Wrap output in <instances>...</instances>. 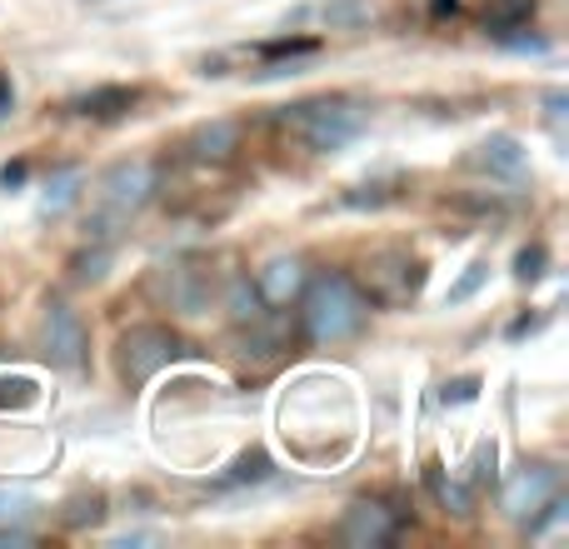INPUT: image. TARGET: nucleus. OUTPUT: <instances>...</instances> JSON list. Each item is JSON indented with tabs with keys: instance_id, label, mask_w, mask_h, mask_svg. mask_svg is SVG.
<instances>
[{
	"instance_id": "1",
	"label": "nucleus",
	"mask_w": 569,
	"mask_h": 549,
	"mask_svg": "<svg viewBox=\"0 0 569 549\" xmlns=\"http://www.w3.org/2000/svg\"><path fill=\"white\" fill-rule=\"evenodd\" d=\"M370 310L375 305L365 300L350 274H320V280H305L300 290V335L315 350H335L365 330Z\"/></svg>"
},
{
	"instance_id": "2",
	"label": "nucleus",
	"mask_w": 569,
	"mask_h": 549,
	"mask_svg": "<svg viewBox=\"0 0 569 549\" xmlns=\"http://www.w3.org/2000/svg\"><path fill=\"white\" fill-rule=\"evenodd\" d=\"M156 190H160V176L150 160H120V166H110L96 186V216L86 220V236L116 240L120 226H130L156 200Z\"/></svg>"
},
{
	"instance_id": "3",
	"label": "nucleus",
	"mask_w": 569,
	"mask_h": 549,
	"mask_svg": "<svg viewBox=\"0 0 569 549\" xmlns=\"http://www.w3.org/2000/svg\"><path fill=\"white\" fill-rule=\"evenodd\" d=\"M365 106L350 96H320V100H300L280 116V126H290L305 140L310 156H335V150L355 146L365 136Z\"/></svg>"
},
{
	"instance_id": "4",
	"label": "nucleus",
	"mask_w": 569,
	"mask_h": 549,
	"mask_svg": "<svg viewBox=\"0 0 569 549\" xmlns=\"http://www.w3.org/2000/svg\"><path fill=\"white\" fill-rule=\"evenodd\" d=\"M360 295L380 310H395V305H410L415 295L425 290V260L410 256L400 246H385V250H370L360 266Z\"/></svg>"
},
{
	"instance_id": "5",
	"label": "nucleus",
	"mask_w": 569,
	"mask_h": 549,
	"mask_svg": "<svg viewBox=\"0 0 569 549\" xmlns=\"http://www.w3.org/2000/svg\"><path fill=\"white\" fill-rule=\"evenodd\" d=\"M180 355H186L180 335L170 330V325H160V320L130 325V330H120V340H116V365H120V380L126 385L156 380V375L166 370V365H176Z\"/></svg>"
},
{
	"instance_id": "6",
	"label": "nucleus",
	"mask_w": 569,
	"mask_h": 549,
	"mask_svg": "<svg viewBox=\"0 0 569 549\" xmlns=\"http://www.w3.org/2000/svg\"><path fill=\"white\" fill-rule=\"evenodd\" d=\"M40 345H46V360L66 375H80L90 365V335L86 320H80L70 305L50 300L46 305V320H40Z\"/></svg>"
},
{
	"instance_id": "7",
	"label": "nucleus",
	"mask_w": 569,
	"mask_h": 549,
	"mask_svg": "<svg viewBox=\"0 0 569 549\" xmlns=\"http://www.w3.org/2000/svg\"><path fill=\"white\" fill-rule=\"evenodd\" d=\"M555 495H560V470H555V465H545V460H535V465H525V470H515L510 480H505L500 510L510 515L515 525H525V520H535V515H540Z\"/></svg>"
},
{
	"instance_id": "8",
	"label": "nucleus",
	"mask_w": 569,
	"mask_h": 549,
	"mask_svg": "<svg viewBox=\"0 0 569 549\" xmlns=\"http://www.w3.org/2000/svg\"><path fill=\"white\" fill-rule=\"evenodd\" d=\"M160 295H166V305L176 315L196 320V315H206L210 300H216V274L206 266H196V260H176V266L160 270Z\"/></svg>"
},
{
	"instance_id": "9",
	"label": "nucleus",
	"mask_w": 569,
	"mask_h": 549,
	"mask_svg": "<svg viewBox=\"0 0 569 549\" xmlns=\"http://www.w3.org/2000/svg\"><path fill=\"white\" fill-rule=\"evenodd\" d=\"M400 535V515L385 500H355L340 520V540L350 549H385Z\"/></svg>"
},
{
	"instance_id": "10",
	"label": "nucleus",
	"mask_w": 569,
	"mask_h": 549,
	"mask_svg": "<svg viewBox=\"0 0 569 549\" xmlns=\"http://www.w3.org/2000/svg\"><path fill=\"white\" fill-rule=\"evenodd\" d=\"M470 166L480 170V176H490V180H525L530 176V150H525L520 136L495 130V136H485L480 146L470 150Z\"/></svg>"
},
{
	"instance_id": "11",
	"label": "nucleus",
	"mask_w": 569,
	"mask_h": 549,
	"mask_svg": "<svg viewBox=\"0 0 569 549\" xmlns=\"http://www.w3.org/2000/svg\"><path fill=\"white\" fill-rule=\"evenodd\" d=\"M305 280H310V270H305L300 256H270L266 266H260V274H256V290H260V300H266L270 310H290V305L300 300Z\"/></svg>"
},
{
	"instance_id": "12",
	"label": "nucleus",
	"mask_w": 569,
	"mask_h": 549,
	"mask_svg": "<svg viewBox=\"0 0 569 549\" xmlns=\"http://www.w3.org/2000/svg\"><path fill=\"white\" fill-rule=\"evenodd\" d=\"M136 90L130 86H96V90H86V96H76L70 100V116H80V120H126L130 110H136Z\"/></svg>"
},
{
	"instance_id": "13",
	"label": "nucleus",
	"mask_w": 569,
	"mask_h": 549,
	"mask_svg": "<svg viewBox=\"0 0 569 549\" xmlns=\"http://www.w3.org/2000/svg\"><path fill=\"white\" fill-rule=\"evenodd\" d=\"M236 150H240L236 120H206V126H196V136H190V156L206 160V166H226Z\"/></svg>"
},
{
	"instance_id": "14",
	"label": "nucleus",
	"mask_w": 569,
	"mask_h": 549,
	"mask_svg": "<svg viewBox=\"0 0 569 549\" xmlns=\"http://www.w3.org/2000/svg\"><path fill=\"white\" fill-rule=\"evenodd\" d=\"M260 56L270 60L266 76H300V66H310L320 56V40L315 36H280V40H266Z\"/></svg>"
},
{
	"instance_id": "15",
	"label": "nucleus",
	"mask_w": 569,
	"mask_h": 549,
	"mask_svg": "<svg viewBox=\"0 0 569 549\" xmlns=\"http://www.w3.org/2000/svg\"><path fill=\"white\" fill-rule=\"evenodd\" d=\"M80 190H86V170H80V166L50 170L46 190H40V220H60L80 200Z\"/></svg>"
},
{
	"instance_id": "16",
	"label": "nucleus",
	"mask_w": 569,
	"mask_h": 549,
	"mask_svg": "<svg viewBox=\"0 0 569 549\" xmlns=\"http://www.w3.org/2000/svg\"><path fill=\"white\" fill-rule=\"evenodd\" d=\"M425 480H430L435 500H440L445 510L455 515V520H470V510H475V495H470V485H465V480H455V475H445V465H440V460H430V470H425Z\"/></svg>"
},
{
	"instance_id": "17",
	"label": "nucleus",
	"mask_w": 569,
	"mask_h": 549,
	"mask_svg": "<svg viewBox=\"0 0 569 549\" xmlns=\"http://www.w3.org/2000/svg\"><path fill=\"white\" fill-rule=\"evenodd\" d=\"M535 10H540V0H485L480 6V20H485V30H520V26H530L535 20Z\"/></svg>"
},
{
	"instance_id": "18",
	"label": "nucleus",
	"mask_w": 569,
	"mask_h": 549,
	"mask_svg": "<svg viewBox=\"0 0 569 549\" xmlns=\"http://www.w3.org/2000/svg\"><path fill=\"white\" fill-rule=\"evenodd\" d=\"M226 310H230V325H236V330L266 315V300H260V290L250 285V274H236V280L226 285Z\"/></svg>"
},
{
	"instance_id": "19",
	"label": "nucleus",
	"mask_w": 569,
	"mask_h": 549,
	"mask_svg": "<svg viewBox=\"0 0 569 549\" xmlns=\"http://www.w3.org/2000/svg\"><path fill=\"white\" fill-rule=\"evenodd\" d=\"M110 266H116V240H90V250H80V256L70 260V280L96 285V280H106Z\"/></svg>"
},
{
	"instance_id": "20",
	"label": "nucleus",
	"mask_w": 569,
	"mask_h": 549,
	"mask_svg": "<svg viewBox=\"0 0 569 549\" xmlns=\"http://www.w3.org/2000/svg\"><path fill=\"white\" fill-rule=\"evenodd\" d=\"M270 475H276V465H270L266 450H246L236 465H230V475L220 480V490H240V485H266Z\"/></svg>"
},
{
	"instance_id": "21",
	"label": "nucleus",
	"mask_w": 569,
	"mask_h": 549,
	"mask_svg": "<svg viewBox=\"0 0 569 549\" xmlns=\"http://www.w3.org/2000/svg\"><path fill=\"white\" fill-rule=\"evenodd\" d=\"M485 285H490V260L475 256L470 266L460 270V280H455L450 290H445V305H465V300H475V295H480Z\"/></svg>"
},
{
	"instance_id": "22",
	"label": "nucleus",
	"mask_w": 569,
	"mask_h": 549,
	"mask_svg": "<svg viewBox=\"0 0 569 549\" xmlns=\"http://www.w3.org/2000/svg\"><path fill=\"white\" fill-rule=\"evenodd\" d=\"M106 520V495L100 490H80L66 500V525L70 530H86V525H100Z\"/></svg>"
},
{
	"instance_id": "23",
	"label": "nucleus",
	"mask_w": 569,
	"mask_h": 549,
	"mask_svg": "<svg viewBox=\"0 0 569 549\" xmlns=\"http://www.w3.org/2000/svg\"><path fill=\"white\" fill-rule=\"evenodd\" d=\"M545 274H550V250H545L540 240L515 250V280H520V285H540Z\"/></svg>"
},
{
	"instance_id": "24",
	"label": "nucleus",
	"mask_w": 569,
	"mask_h": 549,
	"mask_svg": "<svg viewBox=\"0 0 569 549\" xmlns=\"http://www.w3.org/2000/svg\"><path fill=\"white\" fill-rule=\"evenodd\" d=\"M565 520H569V500H565V490H560L540 515H535V520H525V535H530V540H545V535H555Z\"/></svg>"
},
{
	"instance_id": "25",
	"label": "nucleus",
	"mask_w": 569,
	"mask_h": 549,
	"mask_svg": "<svg viewBox=\"0 0 569 549\" xmlns=\"http://www.w3.org/2000/svg\"><path fill=\"white\" fill-rule=\"evenodd\" d=\"M495 465H500V445L480 440L470 455V485H495Z\"/></svg>"
},
{
	"instance_id": "26",
	"label": "nucleus",
	"mask_w": 569,
	"mask_h": 549,
	"mask_svg": "<svg viewBox=\"0 0 569 549\" xmlns=\"http://www.w3.org/2000/svg\"><path fill=\"white\" fill-rule=\"evenodd\" d=\"M325 20L330 26H360V20H370V0H330Z\"/></svg>"
},
{
	"instance_id": "27",
	"label": "nucleus",
	"mask_w": 569,
	"mask_h": 549,
	"mask_svg": "<svg viewBox=\"0 0 569 549\" xmlns=\"http://www.w3.org/2000/svg\"><path fill=\"white\" fill-rule=\"evenodd\" d=\"M440 400L445 405H475V400H480V380H475V375H465V380H450L440 390Z\"/></svg>"
},
{
	"instance_id": "28",
	"label": "nucleus",
	"mask_w": 569,
	"mask_h": 549,
	"mask_svg": "<svg viewBox=\"0 0 569 549\" xmlns=\"http://www.w3.org/2000/svg\"><path fill=\"white\" fill-rule=\"evenodd\" d=\"M30 510H36V500H30V495H0V525L26 520Z\"/></svg>"
},
{
	"instance_id": "29",
	"label": "nucleus",
	"mask_w": 569,
	"mask_h": 549,
	"mask_svg": "<svg viewBox=\"0 0 569 549\" xmlns=\"http://www.w3.org/2000/svg\"><path fill=\"white\" fill-rule=\"evenodd\" d=\"M30 180V166L26 160H6V166H0V190H20Z\"/></svg>"
},
{
	"instance_id": "30",
	"label": "nucleus",
	"mask_w": 569,
	"mask_h": 549,
	"mask_svg": "<svg viewBox=\"0 0 569 549\" xmlns=\"http://www.w3.org/2000/svg\"><path fill=\"white\" fill-rule=\"evenodd\" d=\"M565 106H569V90H560V86H555L550 96H545V120H550L555 130L565 126Z\"/></svg>"
},
{
	"instance_id": "31",
	"label": "nucleus",
	"mask_w": 569,
	"mask_h": 549,
	"mask_svg": "<svg viewBox=\"0 0 569 549\" xmlns=\"http://www.w3.org/2000/svg\"><path fill=\"white\" fill-rule=\"evenodd\" d=\"M385 190L380 186H360V190H350V196H345V206H355V210H365V206H385Z\"/></svg>"
},
{
	"instance_id": "32",
	"label": "nucleus",
	"mask_w": 569,
	"mask_h": 549,
	"mask_svg": "<svg viewBox=\"0 0 569 549\" xmlns=\"http://www.w3.org/2000/svg\"><path fill=\"white\" fill-rule=\"evenodd\" d=\"M36 540V530H30L26 520H10V525H0V549L6 545H30Z\"/></svg>"
},
{
	"instance_id": "33",
	"label": "nucleus",
	"mask_w": 569,
	"mask_h": 549,
	"mask_svg": "<svg viewBox=\"0 0 569 549\" xmlns=\"http://www.w3.org/2000/svg\"><path fill=\"white\" fill-rule=\"evenodd\" d=\"M10 106H16V86H10V76L0 70V116H6Z\"/></svg>"
},
{
	"instance_id": "34",
	"label": "nucleus",
	"mask_w": 569,
	"mask_h": 549,
	"mask_svg": "<svg viewBox=\"0 0 569 549\" xmlns=\"http://www.w3.org/2000/svg\"><path fill=\"white\" fill-rule=\"evenodd\" d=\"M445 10H455V0H435V16H445Z\"/></svg>"
}]
</instances>
